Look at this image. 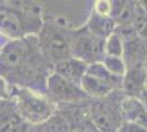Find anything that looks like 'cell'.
<instances>
[{
    "label": "cell",
    "instance_id": "obj_7",
    "mask_svg": "<svg viewBox=\"0 0 147 132\" xmlns=\"http://www.w3.org/2000/svg\"><path fill=\"white\" fill-rule=\"evenodd\" d=\"M91 120L101 132H117L120 127V118L117 110L105 102H96L90 110Z\"/></svg>",
    "mask_w": 147,
    "mask_h": 132
},
{
    "label": "cell",
    "instance_id": "obj_16",
    "mask_svg": "<svg viewBox=\"0 0 147 132\" xmlns=\"http://www.w3.org/2000/svg\"><path fill=\"white\" fill-rule=\"evenodd\" d=\"M10 90H9V84L0 76V101L10 99Z\"/></svg>",
    "mask_w": 147,
    "mask_h": 132
},
{
    "label": "cell",
    "instance_id": "obj_1",
    "mask_svg": "<svg viewBox=\"0 0 147 132\" xmlns=\"http://www.w3.org/2000/svg\"><path fill=\"white\" fill-rule=\"evenodd\" d=\"M54 66L41 51L38 37L11 40L0 49V76L13 87L46 86Z\"/></svg>",
    "mask_w": 147,
    "mask_h": 132
},
{
    "label": "cell",
    "instance_id": "obj_11",
    "mask_svg": "<svg viewBox=\"0 0 147 132\" xmlns=\"http://www.w3.org/2000/svg\"><path fill=\"white\" fill-rule=\"evenodd\" d=\"M105 51H107L109 56H121V54H122V43H121V39L119 38V35L111 34L109 37L107 44H105Z\"/></svg>",
    "mask_w": 147,
    "mask_h": 132
},
{
    "label": "cell",
    "instance_id": "obj_6",
    "mask_svg": "<svg viewBox=\"0 0 147 132\" xmlns=\"http://www.w3.org/2000/svg\"><path fill=\"white\" fill-rule=\"evenodd\" d=\"M46 90L47 96L52 100L59 102H78L88 97L81 87L67 81L55 72H53L47 78Z\"/></svg>",
    "mask_w": 147,
    "mask_h": 132
},
{
    "label": "cell",
    "instance_id": "obj_10",
    "mask_svg": "<svg viewBox=\"0 0 147 132\" xmlns=\"http://www.w3.org/2000/svg\"><path fill=\"white\" fill-rule=\"evenodd\" d=\"M113 30V22L107 17H101L94 12V16L90 21V32L96 37L101 38L102 35L110 34Z\"/></svg>",
    "mask_w": 147,
    "mask_h": 132
},
{
    "label": "cell",
    "instance_id": "obj_8",
    "mask_svg": "<svg viewBox=\"0 0 147 132\" xmlns=\"http://www.w3.org/2000/svg\"><path fill=\"white\" fill-rule=\"evenodd\" d=\"M0 132H26V122L12 99L0 101Z\"/></svg>",
    "mask_w": 147,
    "mask_h": 132
},
{
    "label": "cell",
    "instance_id": "obj_14",
    "mask_svg": "<svg viewBox=\"0 0 147 132\" xmlns=\"http://www.w3.org/2000/svg\"><path fill=\"white\" fill-rule=\"evenodd\" d=\"M134 25L135 30L142 34L147 33V16L144 11L138 10L134 12Z\"/></svg>",
    "mask_w": 147,
    "mask_h": 132
},
{
    "label": "cell",
    "instance_id": "obj_15",
    "mask_svg": "<svg viewBox=\"0 0 147 132\" xmlns=\"http://www.w3.org/2000/svg\"><path fill=\"white\" fill-rule=\"evenodd\" d=\"M94 11L101 17H108L111 13V5L108 1H97Z\"/></svg>",
    "mask_w": 147,
    "mask_h": 132
},
{
    "label": "cell",
    "instance_id": "obj_5",
    "mask_svg": "<svg viewBox=\"0 0 147 132\" xmlns=\"http://www.w3.org/2000/svg\"><path fill=\"white\" fill-rule=\"evenodd\" d=\"M69 43L73 57L82 62H92L100 56L102 52V42L90 31L69 32Z\"/></svg>",
    "mask_w": 147,
    "mask_h": 132
},
{
    "label": "cell",
    "instance_id": "obj_2",
    "mask_svg": "<svg viewBox=\"0 0 147 132\" xmlns=\"http://www.w3.org/2000/svg\"><path fill=\"white\" fill-rule=\"evenodd\" d=\"M12 100L25 122L32 125L44 123L54 114L53 100L31 88L13 87Z\"/></svg>",
    "mask_w": 147,
    "mask_h": 132
},
{
    "label": "cell",
    "instance_id": "obj_3",
    "mask_svg": "<svg viewBox=\"0 0 147 132\" xmlns=\"http://www.w3.org/2000/svg\"><path fill=\"white\" fill-rule=\"evenodd\" d=\"M38 43L44 56L53 66L73 57L69 32L54 22H44L42 30L38 33Z\"/></svg>",
    "mask_w": 147,
    "mask_h": 132
},
{
    "label": "cell",
    "instance_id": "obj_4",
    "mask_svg": "<svg viewBox=\"0 0 147 132\" xmlns=\"http://www.w3.org/2000/svg\"><path fill=\"white\" fill-rule=\"evenodd\" d=\"M115 85L117 76L110 73L104 64L91 63L88 65L80 87L88 96L103 97L109 94Z\"/></svg>",
    "mask_w": 147,
    "mask_h": 132
},
{
    "label": "cell",
    "instance_id": "obj_9",
    "mask_svg": "<svg viewBox=\"0 0 147 132\" xmlns=\"http://www.w3.org/2000/svg\"><path fill=\"white\" fill-rule=\"evenodd\" d=\"M87 68H88L87 63L80 61L78 58L71 57L69 60L56 64L54 66V72L80 87Z\"/></svg>",
    "mask_w": 147,
    "mask_h": 132
},
{
    "label": "cell",
    "instance_id": "obj_12",
    "mask_svg": "<svg viewBox=\"0 0 147 132\" xmlns=\"http://www.w3.org/2000/svg\"><path fill=\"white\" fill-rule=\"evenodd\" d=\"M104 66L115 76H121L125 73V66L120 57L108 56L104 60Z\"/></svg>",
    "mask_w": 147,
    "mask_h": 132
},
{
    "label": "cell",
    "instance_id": "obj_13",
    "mask_svg": "<svg viewBox=\"0 0 147 132\" xmlns=\"http://www.w3.org/2000/svg\"><path fill=\"white\" fill-rule=\"evenodd\" d=\"M144 81V73L140 68L133 69L126 78V89H137Z\"/></svg>",
    "mask_w": 147,
    "mask_h": 132
},
{
    "label": "cell",
    "instance_id": "obj_17",
    "mask_svg": "<svg viewBox=\"0 0 147 132\" xmlns=\"http://www.w3.org/2000/svg\"><path fill=\"white\" fill-rule=\"evenodd\" d=\"M122 132H147L144 127L136 123H129L122 128Z\"/></svg>",
    "mask_w": 147,
    "mask_h": 132
}]
</instances>
